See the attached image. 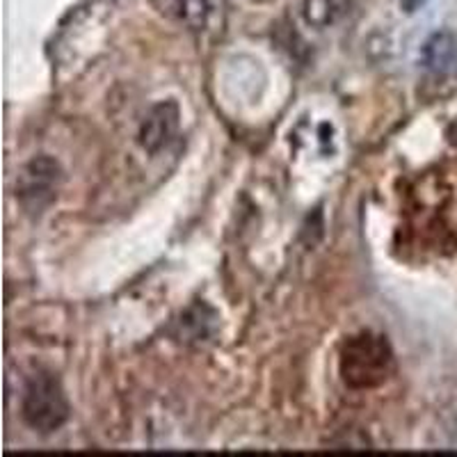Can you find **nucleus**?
I'll list each match as a JSON object with an SVG mask.
<instances>
[{
    "mask_svg": "<svg viewBox=\"0 0 457 457\" xmlns=\"http://www.w3.org/2000/svg\"><path fill=\"white\" fill-rule=\"evenodd\" d=\"M350 12V0H304L302 16L313 28L337 26L343 16Z\"/></svg>",
    "mask_w": 457,
    "mask_h": 457,
    "instance_id": "423d86ee",
    "label": "nucleus"
},
{
    "mask_svg": "<svg viewBox=\"0 0 457 457\" xmlns=\"http://www.w3.org/2000/svg\"><path fill=\"white\" fill-rule=\"evenodd\" d=\"M57 181H60V165L51 158H35L30 165L23 170L21 183H19V195L28 206L42 208L44 202L53 197Z\"/></svg>",
    "mask_w": 457,
    "mask_h": 457,
    "instance_id": "20e7f679",
    "label": "nucleus"
},
{
    "mask_svg": "<svg viewBox=\"0 0 457 457\" xmlns=\"http://www.w3.org/2000/svg\"><path fill=\"white\" fill-rule=\"evenodd\" d=\"M394 370V353L385 337L364 332L353 337L341 353L343 379L354 389L382 385Z\"/></svg>",
    "mask_w": 457,
    "mask_h": 457,
    "instance_id": "f257e3e1",
    "label": "nucleus"
},
{
    "mask_svg": "<svg viewBox=\"0 0 457 457\" xmlns=\"http://www.w3.org/2000/svg\"><path fill=\"white\" fill-rule=\"evenodd\" d=\"M179 105L174 101H161L146 112L145 121L140 124V145L149 154H158L165 149L179 130Z\"/></svg>",
    "mask_w": 457,
    "mask_h": 457,
    "instance_id": "7ed1b4c3",
    "label": "nucleus"
},
{
    "mask_svg": "<svg viewBox=\"0 0 457 457\" xmlns=\"http://www.w3.org/2000/svg\"><path fill=\"white\" fill-rule=\"evenodd\" d=\"M428 0H400V7L407 12V14H414L416 10H421L426 5Z\"/></svg>",
    "mask_w": 457,
    "mask_h": 457,
    "instance_id": "6e6552de",
    "label": "nucleus"
},
{
    "mask_svg": "<svg viewBox=\"0 0 457 457\" xmlns=\"http://www.w3.org/2000/svg\"><path fill=\"white\" fill-rule=\"evenodd\" d=\"M222 0H183L181 14L186 23L195 30H204L220 16Z\"/></svg>",
    "mask_w": 457,
    "mask_h": 457,
    "instance_id": "0eeeda50",
    "label": "nucleus"
},
{
    "mask_svg": "<svg viewBox=\"0 0 457 457\" xmlns=\"http://www.w3.org/2000/svg\"><path fill=\"white\" fill-rule=\"evenodd\" d=\"M69 400L64 394L60 379L48 373H39L28 382L23 391L21 414L23 421L32 430L48 435L55 432L67 423L69 419Z\"/></svg>",
    "mask_w": 457,
    "mask_h": 457,
    "instance_id": "f03ea898",
    "label": "nucleus"
},
{
    "mask_svg": "<svg viewBox=\"0 0 457 457\" xmlns=\"http://www.w3.org/2000/svg\"><path fill=\"white\" fill-rule=\"evenodd\" d=\"M421 64L436 76L457 73V37L451 30H439L428 37L421 48Z\"/></svg>",
    "mask_w": 457,
    "mask_h": 457,
    "instance_id": "39448f33",
    "label": "nucleus"
}]
</instances>
